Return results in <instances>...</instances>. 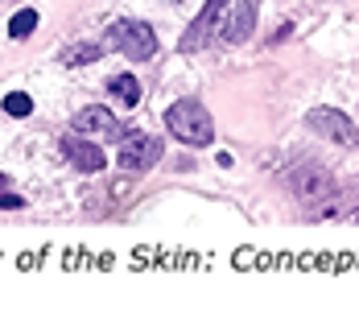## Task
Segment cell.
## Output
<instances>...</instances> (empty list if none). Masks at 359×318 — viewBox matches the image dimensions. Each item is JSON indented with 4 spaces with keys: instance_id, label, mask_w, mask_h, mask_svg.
<instances>
[{
    "instance_id": "10",
    "label": "cell",
    "mask_w": 359,
    "mask_h": 318,
    "mask_svg": "<svg viewBox=\"0 0 359 318\" xmlns=\"http://www.w3.org/2000/svg\"><path fill=\"white\" fill-rule=\"evenodd\" d=\"M108 87H111V95H116V100H120L124 107L141 104V83H137L133 74H116V79H111Z\"/></svg>"
},
{
    "instance_id": "12",
    "label": "cell",
    "mask_w": 359,
    "mask_h": 318,
    "mask_svg": "<svg viewBox=\"0 0 359 318\" xmlns=\"http://www.w3.org/2000/svg\"><path fill=\"white\" fill-rule=\"evenodd\" d=\"M34 25H37V13H34V8H21V13L8 21V34H13V37H29V34H34Z\"/></svg>"
},
{
    "instance_id": "7",
    "label": "cell",
    "mask_w": 359,
    "mask_h": 318,
    "mask_svg": "<svg viewBox=\"0 0 359 318\" xmlns=\"http://www.w3.org/2000/svg\"><path fill=\"white\" fill-rule=\"evenodd\" d=\"M74 133H83V137H104V141H120V120L111 116L108 107H83L79 116L71 120Z\"/></svg>"
},
{
    "instance_id": "11",
    "label": "cell",
    "mask_w": 359,
    "mask_h": 318,
    "mask_svg": "<svg viewBox=\"0 0 359 318\" xmlns=\"http://www.w3.org/2000/svg\"><path fill=\"white\" fill-rule=\"evenodd\" d=\"M104 50L100 46H74V50H62V62L67 67H83V62H95Z\"/></svg>"
},
{
    "instance_id": "14",
    "label": "cell",
    "mask_w": 359,
    "mask_h": 318,
    "mask_svg": "<svg viewBox=\"0 0 359 318\" xmlns=\"http://www.w3.org/2000/svg\"><path fill=\"white\" fill-rule=\"evenodd\" d=\"M4 182H8V178H4V174H0V190H4Z\"/></svg>"
},
{
    "instance_id": "3",
    "label": "cell",
    "mask_w": 359,
    "mask_h": 318,
    "mask_svg": "<svg viewBox=\"0 0 359 318\" xmlns=\"http://www.w3.org/2000/svg\"><path fill=\"white\" fill-rule=\"evenodd\" d=\"M111 46H116L124 58H133V62H144V58L157 54V37H153V29H149L144 21H133V17L111 25Z\"/></svg>"
},
{
    "instance_id": "13",
    "label": "cell",
    "mask_w": 359,
    "mask_h": 318,
    "mask_svg": "<svg viewBox=\"0 0 359 318\" xmlns=\"http://www.w3.org/2000/svg\"><path fill=\"white\" fill-rule=\"evenodd\" d=\"M4 112H8V116H29V112H34V100H29L25 91H8V95H4Z\"/></svg>"
},
{
    "instance_id": "1",
    "label": "cell",
    "mask_w": 359,
    "mask_h": 318,
    "mask_svg": "<svg viewBox=\"0 0 359 318\" xmlns=\"http://www.w3.org/2000/svg\"><path fill=\"white\" fill-rule=\"evenodd\" d=\"M165 128H170L182 145H211V137H215L211 112L198 104V100H178V104L165 112Z\"/></svg>"
},
{
    "instance_id": "6",
    "label": "cell",
    "mask_w": 359,
    "mask_h": 318,
    "mask_svg": "<svg viewBox=\"0 0 359 318\" xmlns=\"http://www.w3.org/2000/svg\"><path fill=\"white\" fill-rule=\"evenodd\" d=\"M289 186H293V194L302 203H323V199L334 194V178L326 174L323 166H302L297 174L289 178Z\"/></svg>"
},
{
    "instance_id": "15",
    "label": "cell",
    "mask_w": 359,
    "mask_h": 318,
    "mask_svg": "<svg viewBox=\"0 0 359 318\" xmlns=\"http://www.w3.org/2000/svg\"><path fill=\"white\" fill-rule=\"evenodd\" d=\"M351 219H355V223H359V207H355V215H351Z\"/></svg>"
},
{
    "instance_id": "4",
    "label": "cell",
    "mask_w": 359,
    "mask_h": 318,
    "mask_svg": "<svg viewBox=\"0 0 359 318\" xmlns=\"http://www.w3.org/2000/svg\"><path fill=\"white\" fill-rule=\"evenodd\" d=\"M306 120H310V128H314L318 137H326V141L343 145V149H359V128H355V120H351V116H343L339 107H314Z\"/></svg>"
},
{
    "instance_id": "5",
    "label": "cell",
    "mask_w": 359,
    "mask_h": 318,
    "mask_svg": "<svg viewBox=\"0 0 359 318\" xmlns=\"http://www.w3.org/2000/svg\"><path fill=\"white\" fill-rule=\"evenodd\" d=\"M161 157V141L149 137V133H120V170H133L141 174L149 166H157Z\"/></svg>"
},
{
    "instance_id": "9",
    "label": "cell",
    "mask_w": 359,
    "mask_h": 318,
    "mask_svg": "<svg viewBox=\"0 0 359 318\" xmlns=\"http://www.w3.org/2000/svg\"><path fill=\"white\" fill-rule=\"evenodd\" d=\"M211 25H215V0H211V4L198 13V21L186 29V37H182V50H186V54L203 50V46H207V37H211Z\"/></svg>"
},
{
    "instance_id": "8",
    "label": "cell",
    "mask_w": 359,
    "mask_h": 318,
    "mask_svg": "<svg viewBox=\"0 0 359 318\" xmlns=\"http://www.w3.org/2000/svg\"><path fill=\"white\" fill-rule=\"evenodd\" d=\"M62 153L71 157L74 166L83 170V174H100L104 170V149L95 141H83V137H67L62 141Z\"/></svg>"
},
{
    "instance_id": "2",
    "label": "cell",
    "mask_w": 359,
    "mask_h": 318,
    "mask_svg": "<svg viewBox=\"0 0 359 318\" xmlns=\"http://www.w3.org/2000/svg\"><path fill=\"white\" fill-rule=\"evenodd\" d=\"M256 29V0H215V25L211 34L223 46H240Z\"/></svg>"
}]
</instances>
